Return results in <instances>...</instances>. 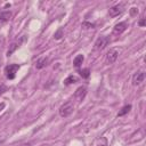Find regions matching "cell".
<instances>
[{"label": "cell", "instance_id": "1", "mask_svg": "<svg viewBox=\"0 0 146 146\" xmlns=\"http://www.w3.org/2000/svg\"><path fill=\"white\" fill-rule=\"evenodd\" d=\"M73 112H74V106H73V104H72L71 102L64 103V104L59 107V110H58V113H59V115H60L62 117H67V116H70Z\"/></svg>", "mask_w": 146, "mask_h": 146}, {"label": "cell", "instance_id": "2", "mask_svg": "<svg viewBox=\"0 0 146 146\" xmlns=\"http://www.w3.org/2000/svg\"><path fill=\"white\" fill-rule=\"evenodd\" d=\"M19 70V65L18 64H9L5 67V75L8 80H14L16 76L17 71Z\"/></svg>", "mask_w": 146, "mask_h": 146}, {"label": "cell", "instance_id": "3", "mask_svg": "<svg viewBox=\"0 0 146 146\" xmlns=\"http://www.w3.org/2000/svg\"><path fill=\"white\" fill-rule=\"evenodd\" d=\"M110 42H111L110 36L102 35V36H99V38L96 40V42H95V48H96L97 50H103V49H105V48L108 46Z\"/></svg>", "mask_w": 146, "mask_h": 146}, {"label": "cell", "instance_id": "4", "mask_svg": "<svg viewBox=\"0 0 146 146\" xmlns=\"http://www.w3.org/2000/svg\"><path fill=\"white\" fill-rule=\"evenodd\" d=\"M117 56H119V51L116 49H110V51L106 54V57H105V63L111 65L113 64L116 59H117Z\"/></svg>", "mask_w": 146, "mask_h": 146}, {"label": "cell", "instance_id": "5", "mask_svg": "<svg viewBox=\"0 0 146 146\" xmlns=\"http://www.w3.org/2000/svg\"><path fill=\"white\" fill-rule=\"evenodd\" d=\"M145 80V72L144 71H138L132 75V84L133 86H139L144 82Z\"/></svg>", "mask_w": 146, "mask_h": 146}, {"label": "cell", "instance_id": "6", "mask_svg": "<svg viewBox=\"0 0 146 146\" xmlns=\"http://www.w3.org/2000/svg\"><path fill=\"white\" fill-rule=\"evenodd\" d=\"M86 95H87V87H86V86H81V87H79V88L75 90L73 97H74L75 99H78L79 102H81V100L84 99Z\"/></svg>", "mask_w": 146, "mask_h": 146}, {"label": "cell", "instance_id": "7", "mask_svg": "<svg viewBox=\"0 0 146 146\" xmlns=\"http://www.w3.org/2000/svg\"><path fill=\"white\" fill-rule=\"evenodd\" d=\"M127 29H128V24H127L125 22H120V23H117V24L114 25V27H113V34L120 35V34H122Z\"/></svg>", "mask_w": 146, "mask_h": 146}, {"label": "cell", "instance_id": "8", "mask_svg": "<svg viewBox=\"0 0 146 146\" xmlns=\"http://www.w3.org/2000/svg\"><path fill=\"white\" fill-rule=\"evenodd\" d=\"M123 13V6L122 5H115L113 7H111L108 9V15L111 17H115V16H119Z\"/></svg>", "mask_w": 146, "mask_h": 146}, {"label": "cell", "instance_id": "9", "mask_svg": "<svg viewBox=\"0 0 146 146\" xmlns=\"http://www.w3.org/2000/svg\"><path fill=\"white\" fill-rule=\"evenodd\" d=\"M48 63H49L48 57H41L35 62V67H36V70H41V68L46 67L48 65Z\"/></svg>", "mask_w": 146, "mask_h": 146}, {"label": "cell", "instance_id": "10", "mask_svg": "<svg viewBox=\"0 0 146 146\" xmlns=\"http://www.w3.org/2000/svg\"><path fill=\"white\" fill-rule=\"evenodd\" d=\"M11 11L9 10H5V11H1L0 13V23L3 24V23H7L8 21H10L11 18Z\"/></svg>", "mask_w": 146, "mask_h": 146}, {"label": "cell", "instance_id": "11", "mask_svg": "<svg viewBox=\"0 0 146 146\" xmlns=\"http://www.w3.org/2000/svg\"><path fill=\"white\" fill-rule=\"evenodd\" d=\"M83 60H84V56H83L82 54L76 55V56L74 57V59H73V66H74L75 68H79V67L82 65Z\"/></svg>", "mask_w": 146, "mask_h": 146}, {"label": "cell", "instance_id": "12", "mask_svg": "<svg viewBox=\"0 0 146 146\" xmlns=\"http://www.w3.org/2000/svg\"><path fill=\"white\" fill-rule=\"evenodd\" d=\"M23 40V39H22ZM22 40L19 41V42H13L10 46H9V49L7 50V57H9V56H11L13 55V52H15V50L21 46V42H22Z\"/></svg>", "mask_w": 146, "mask_h": 146}, {"label": "cell", "instance_id": "13", "mask_svg": "<svg viewBox=\"0 0 146 146\" xmlns=\"http://www.w3.org/2000/svg\"><path fill=\"white\" fill-rule=\"evenodd\" d=\"M131 105L130 104H127V105H124L120 111H119V113H117V116H124L125 114H128L129 112H130V110H131Z\"/></svg>", "mask_w": 146, "mask_h": 146}, {"label": "cell", "instance_id": "14", "mask_svg": "<svg viewBox=\"0 0 146 146\" xmlns=\"http://www.w3.org/2000/svg\"><path fill=\"white\" fill-rule=\"evenodd\" d=\"M75 82H78V78L75 76V75H68L65 80H64V84L65 86H70V84H72V83H75Z\"/></svg>", "mask_w": 146, "mask_h": 146}, {"label": "cell", "instance_id": "15", "mask_svg": "<svg viewBox=\"0 0 146 146\" xmlns=\"http://www.w3.org/2000/svg\"><path fill=\"white\" fill-rule=\"evenodd\" d=\"M78 73L80 74V76L82 79H88L90 76V70L89 68H82V70H79Z\"/></svg>", "mask_w": 146, "mask_h": 146}, {"label": "cell", "instance_id": "16", "mask_svg": "<svg viewBox=\"0 0 146 146\" xmlns=\"http://www.w3.org/2000/svg\"><path fill=\"white\" fill-rule=\"evenodd\" d=\"M63 36H64V30H63V27H59V29L55 32L54 38H55L56 40H59V39H62Z\"/></svg>", "mask_w": 146, "mask_h": 146}, {"label": "cell", "instance_id": "17", "mask_svg": "<svg viewBox=\"0 0 146 146\" xmlns=\"http://www.w3.org/2000/svg\"><path fill=\"white\" fill-rule=\"evenodd\" d=\"M95 24L94 23H90V22H83L82 23V27L84 29H95Z\"/></svg>", "mask_w": 146, "mask_h": 146}, {"label": "cell", "instance_id": "18", "mask_svg": "<svg viewBox=\"0 0 146 146\" xmlns=\"http://www.w3.org/2000/svg\"><path fill=\"white\" fill-rule=\"evenodd\" d=\"M6 91H8V87L5 86V84H1V86H0V96H2Z\"/></svg>", "mask_w": 146, "mask_h": 146}, {"label": "cell", "instance_id": "19", "mask_svg": "<svg viewBox=\"0 0 146 146\" xmlns=\"http://www.w3.org/2000/svg\"><path fill=\"white\" fill-rule=\"evenodd\" d=\"M130 14H131L132 16L137 15V14H138V9H137V8H135V7H132V8L130 9Z\"/></svg>", "mask_w": 146, "mask_h": 146}, {"label": "cell", "instance_id": "20", "mask_svg": "<svg viewBox=\"0 0 146 146\" xmlns=\"http://www.w3.org/2000/svg\"><path fill=\"white\" fill-rule=\"evenodd\" d=\"M145 24H146V21H145V18H141L139 22H138V25L140 26V27H143V26H145Z\"/></svg>", "mask_w": 146, "mask_h": 146}, {"label": "cell", "instance_id": "21", "mask_svg": "<svg viewBox=\"0 0 146 146\" xmlns=\"http://www.w3.org/2000/svg\"><path fill=\"white\" fill-rule=\"evenodd\" d=\"M5 106H6V105H5V103H0V112L5 108Z\"/></svg>", "mask_w": 146, "mask_h": 146}, {"label": "cell", "instance_id": "22", "mask_svg": "<svg viewBox=\"0 0 146 146\" xmlns=\"http://www.w3.org/2000/svg\"><path fill=\"white\" fill-rule=\"evenodd\" d=\"M21 146H31V144H29V143H25V144H22Z\"/></svg>", "mask_w": 146, "mask_h": 146}]
</instances>
